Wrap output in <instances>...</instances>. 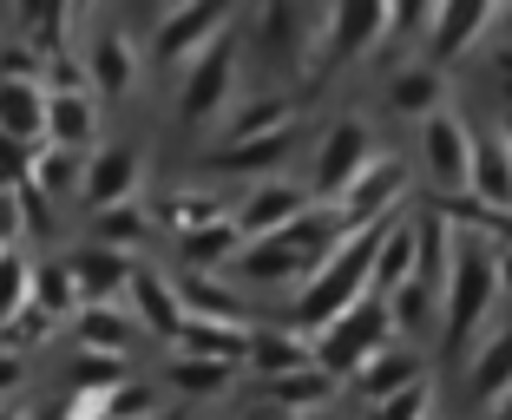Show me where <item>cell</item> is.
<instances>
[{
	"label": "cell",
	"instance_id": "c3c4849f",
	"mask_svg": "<svg viewBox=\"0 0 512 420\" xmlns=\"http://www.w3.org/2000/svg\"><path fill=\"white\" fill-rule=\"evenodd\" d=\"M151 420H178V414H151Z\"/></svg>",
	"mask_w": 512,
	"mask_h": 420
},
{
	"label": "cell",
	"instance_id": "f6af8a7d",
	"mask_svg": "<svg viewBox=\"0 0 512 420\" xmlns=\"http://www.w3.org/2000/svg\"><path fill=\"white\" fill-rule=\"evenodd\" d=\"M27 420H66V414H60V407H33Z\"/></svg>",
	"mask_w": 512,
	"mask_h": 420
},
{
	"label": "cell",
	"instance_id": "5bb4252c",
	"mask_svg": "<svg viewBox=\"0 0 512 420\" xmlns=\"http://www.w3.org/2000/svg\"><path fill=\"white\" fill-rule=\"evenodd\" d=\"M493 27V7L486 0H447V7H434V33H427V66H447L460 60L480 33Z\"/></svg>",
	"mask_w": 512,
	"mask_h": 420
},
{
	"label": "cell",
	"instance_id": "277c9868",
	"mask_svg": "<svg viewBox=\"0 0 512 420\" xmlns=\"http://www.w3.org/2000/svg\"><path fill=\"white\" fill-rule=\"evenodd\" d=\"M224 33H230V14L217 7V0H184V7H171V14L158 20L151 53H158L165 66H184V73H191V66L224 40Z\"/></svg>",
	"mask_w": 512,
	"mask_h": 420
},
{
	"label": "cell",
	"instance_id": "8fae6325",
	"mask_svg": "<svg viewBox=\"0 0 512 420\" xmlns=\"http://www.w3.org/2000/svg\"><path fill=\"white\" fill-rule=\"evenodd\" d=\"M66 270H73V283H79V302L92 309V302H119V296H132L138 256L106 250V243H86V250L66 256Z\"/></svg>",
	"mask_w": 512,
	"mask_h": 420
},
{
	"label": "cell",
	"instance_id": "f35d334b",
	"mask_svg": "<svg viewBox=\"0 0 512 420\" xmlns=\"http://www.w3.org/2000/svg\"><path fill=\"white\" fill-rule=\"evenodd\" d=\"M53 329H60V315H46L40 302H33V309H20L14 322L0 329V342H7V348H20V355H27V348H40V342H46V335H53Z\"/></svg>",
	"mask_w": 512,
	"mask_h": 420
},
{
	"label": "cell",
	"instance_id": "7c38bea8",
	"mask_svg": "<svg viewBox=\"0 0 512 420\" xmlns=\"http://www.w3.org/2000/svg\"><path fill=\"white\" fill-rule=\"evenodd\" d=\"M401 191H407V171H401V158H388V151H381L375 165L362 171V184H355V191H348L335 210L348 217V230H368V224H388V217H394Z\"/></svg>",
	"mask_w": 512,
	"mask_h": 420
},
{
	"label": "cell",
	"instance_id": "6da1fadb",
	"mask_svg": "<svg viewBox=\"0 0 512 420\" xmlns=\"http://www.w3.org/2000/svg\"><path fill=\"white\" fill-rule=\"evenodd\" d=\"M499 289H506V256L493 243H460L453 250V276H447V355H467L480 322L493 315Z\"/></svg>",
	"mask_w": 512,
	"mask_h": 420
},
{
	"label": "cell",
	"instance_id": "e0dca14e",
	"mask_svg": "<svg viewBox=\"0 0 512 420\" xmlns=\"http://www.w3.org/2000/svg\"><path fill=\"white\" fill-rule=\"evenodd\" d=\"M99 92H53L46 105V145H66V151H86L99 138Z\"/></svg>",
	"mask_w": 512,
	"mask_h": 420
},
{
	"label": "cell",
	"instance_id": "3957f363",
	"mask_svg": "<svg viewBox=\"0 0 512 420\" xmlns=\"http://www.w3.org/2000/svg\"><path fill=\"white\" fill-rule=\"evenodd\" d=\"M394 329H401V322H394L388 296H362L342 322H329V329L316 335V368H329V375H362L381 348H394Z\"/></svg>",
	"mask_w": 512,
	"mask_h": 420
},
{
	"label": "cell",
	"instance_id": "7a4b0ae2",
	"mask_svg": "<svg viewBox=\"0 0 512 420\" xmlns=\"http://www.w3.org/2000/svg\"><path fill=\"white\" fill-rule=\"evenodd\" d=\"M388 27H394V7H381V0H342V7H329V14H322V33H316V53H309V86L342 73L355 53L388 46Z\"/></svg>",
	"mask_w": 512,
	"mask_h": 420
},
{
	"label": "cell",
	"instance_id": "52a82bcc",
	"mask_svg": "<svg viewBox=\"0 0 512 420\" xmlns=\"http://www.w3.org/2000/svg\"><path fill=\"white\" fill-rule=\"evenodd\" d=\"M309 210H316V204H309V191H302V184L263 178V184H256V191L237 204V230H243L250 243H263V237H283L289 224H302Z\"/></svg>",
	"mask_w": 512,
	"mask_h": 420
},
{
	"label": "cell",
	"instance_id": "ab89813d",
	"mask_svg": "<svg viewBox=\"0 0 512 420\" xmlns=\"http://www.w3.org/2000/svg\"><path fill=\"white\" fill-rule=\"evenodd\" d=\"M33 151L40 145H20V138L0 132V191H20V184L33 178Z\"/></svg>",
	"mask_w": 512,
	"mask_h": 420
},
{
	"label": "cell",
	"instance_id": "b9f144b4",
	"mask_svg": "<svg viewBox=\"0 0 512 420\" xmlns=\"http://www.w3.org/2000/svg\"><path fill=\"white\" fill-rule=\"evenodd\" d=\"M375 420H427V381H421V388H407V394H394Z\"/></svg>",
	"mask_w": 512,
	"mask_h": 420
},
{
	"label": "cell",
	"instance_id": "4316f807",
	"mask_svg": "<svg viewBox=\"0 0 512 420\" xmlns=\"http://www.w3.org/2000/svg\"><path fill=\"white\" fill-rule=\"evenodd\" d=\"M243 243H250V237L237 230V210H230L224 224H211V230H197V237H184V270H204V276H211L217 263H237Z\"/></svg>",
	"mask_w": 512,
	"mask_h": 420
},
{
	"label": "cell",
	"instance_id": "60d3db41",
	"mask_svg": "<svg viewBox=\"0 0 512 420\" xmlns=\"http://www.w3.org/2000/svg\"><path fill=\"white\" fill-rule=\"evenodd\" d=\"M14 197H20V217H27V230H33V237H53V210H46V204H53V197H46V191H40V184H33V178L20 184Z\"/></svg>",
	"mask_w": 512,
	"mask_h": 420
},
{
	"label": "cell",
	"instance_id": "9c48e42d",
	"mask_svg": "<svg viewBox=\"0 0 512 420\" xmlns=\"http://www.w3.org/2000/svg\"><path fill=\"white\" fill-rule=\"evenodd\" d=\"M138 178H145V151L138 145H106V151H92V165H86V204L92 217L99 210H119V204H138Z\"/></svg>",
	"mask_w": 512,
	"mask_h": 420
},
{
	"label": "cell",
	"instance_id": "ee69618b",
	"mask_svg": "<svg viewBox=\"0 0 512 420\" xmlns=\"http://www.w3.org/2000/svg\"><path fill=\"white\" fill-rule=\"evenodd\" d=\"M20 381H27V361H20V348L0 342V394H14Z\"/></svg>",
	"mask_w": 512,
	"mask_h": 420
},
{
	"label": "cell",
	"instance_id": "4fadbf2b",
	"mask_svg": "<svg viewBox=\"0 0 512 420\" xmlns=\"http://www.w3.org/2000/svg\"><path fill=\"white\" fill-rule=\"evenodd\" d=\"M86 79H92V92L99 99H119V92H132V79H138V46H132V33L125 27H92V40H86Z\"/></svg>",
	"mask_w": 512,
	"mask_h": 420
},
{
	"label": "cell",
	"instance_id": "1f68e13d",
	"mask_svg": "<svg viewBox=\"0 0 512 420\" xmlns=\"http://www.w3.org/2000/svg\"><path fill=\"white\" fill-rule=\"evenodd\" d=\"M289 145H296V125H289V132H270V138H250V145H217L211 165L217 171H276L289 158Z\"/></svg>",
	"mask_w": 512,
	"mask_h": 420
},
{
	"label": "cell",
	"instance_id": "8992f818",
	"mask_svg": "<svg viewBox=\"0 0 512 420\" xmlns=\"http://www.w3.org/2000/svg\"><path fill=\"white\" fill-rule=\"evenodd\" d=\"M375 165V145H368V125L362 119H342L329 138H322V151H316V184L309 191L322 197V204H342L355 184H362V171Z\"/></svg>",
	"mask_w": 512,
	"mask_h": 420
},
{
	"label": "cell",
	"instance_id": "8d00e7d4",
	"mask_svg": "<svg viewBox=\"0 0 512 420\" xmlns=\"http://www.w3.org/2000/svg\"><path fill=\"white\" fill-rule=\"evenodd\" d=\"M33 270H40V263H27L20 250H0V329H7L20 309H33Z\"/></svg>",
	"mask_w": 512,
	"mask_h": 420
},
{
	"label": "cell",
	"instance_id": "e575fe53",
	"mask_svg": "<svg viewBox=\"0 0 512 420\" xmlns=\"http://www.w3.org/2000/svg\"><path fill=\"white\" fill-rule=\"evenodd\" d=\"M388 105L394 112H414V119H434L440 112V66H407V73H394Z\"/></svg>",
	"mask_w": 512,
	"mask_h": 420
},
{
	"label": "cell",
	"instance_id": "f1b7e54d",
	"mask_svg": "<svg viewBox=\"0 0 512 420\" xmlns=\"http://www.w3.org/2000/svg\"><path fill=\"white\" fill-rule=\"evenodd\" d=\"M473 401H486V407H506L512 401V329L493 335L486 355L473 361Z\"/></svg>",
	"mask_w": 512,
	"mask_h": 420
},
{
	"label": "cell",
	"instance_id": "7dc6e473",
	"mask_svg": "<svg viewBox=\"0 0 512 420\" xmlns=\"http://www.w3.org/2000/svg\"><path fill=\"white\" fill-rule=\"evenodd\" d=\"M0 420H27V414H7V407H0Z\"/></svg>",
	"mask_w": 512,
	"mask_h": 420
},
{
	"label": "cell",
	"instance_id": "603a6c76",
	"mask_svg": "<svg viewBox=\"0 0 512 420\" xmlns=\"http://www.w3.org/2000/svg\"><path fill=\"white\" fill-rule=\"evenodd\" d=\"M289 125H296V99H283V92H256V99L243 105L237 119L224 125V145H250V138L289 132Z\"/></svg>",
	"mask_w": 512,
	"mask_h": 420
},
{
	"label": "cell",
	"instance_id": "836d02e7",
	"mask_svg": "<svg viewBox=\"0 0 512 420\" xmlns=\"http://www.w3.org/2000/svg\"><path fill=\"white\" fill-rule=\"evenodd\" d=\"M224 217H230L224 197H211V191H171L165 197V224L178 230V243L197 237V230H211V224H224Z\"/></svg>",
	"mask_w": 512,
	"mask_h": 420
},
{
	"label": "cell",
	"instance_id": "7bdbcfd3",
	"mask_svg": "<svg viewBox=\"0 0 512 420\" xmlns=\"http://www.w3.org/2000/svg\"><path fill=\"white\" fill-rule=\"evenodd\" d=\"M20 230H27V217H20V197L0 191V250H20Z\"/></svg>",
	"mask_w": 512,
	"mask_h": 420
},
{
	"label": "cell",
	"instance_id": "bcb514c9",
	"mask_svg": "<svg viewBox=\"0 0 512 420\" xmlns=\"http://www.w3.org/2000/svg\"><path fill=\"white\" fill-rule=\"evenodd\" d=\"M289 420H335V414H329V407H322V414H289Z\"/></svg>",
	"mask_w": 512,
	"mask_h": 420
},
{
	"label": "cell",
	"instance_id": "7402d4cb",
	"mask_svg": "<svg viewBox=\"0 0 512 420\" xmlns=\"http://www.w3.org/2000/svg\"><path fill=\"white\" fill-rule=\"evenodd\" d=\"M309 361H316V342H309V335H296V329H256V348H250L256 375L283 381V375H296V368H309Z\"/></svg>",
	"mask_w": 512,
	"mask_h": 420
},
{
	"label": "cell",
	"instance_id": "f546056e",
	"mask_svg": "<svg viewBox=\"0 0 512 420\" xmlns=\"http://www.w3.org/2000/svg\"><path fill=\"white\" fill-rule=\"evenodd\" d=\"M178 296H184V309L204 315V322H243V302L230 296L217 276H204V270H184L178 276Z\"/></svg>",
	"mask_w": 512,
	"mask_h": 420
},
{
	"label": "cell",
	"instance_id": "9a60e30c",
	"mask_svg": "<svg viewBox=\"0 0 512 420\" xmlns=\"http://www.w3.org/2000/svg\"><path fill=\"white\" fill-rule=\"evenodd\" d=\"M237 276L243 283H309L316 276V263L296 250V237H263V243H243V256H237Z\"/></svg>",
	"mask_w": 512,
	"mask_h": 420
},
{
	"label": "cell",
	"instance_id": "681fc988",
	"mask_svg": "<svg viewBox=\"0 0 512 420\" xmlns=\"http://www.w3.org/2000/svg\"><path fill=\"white\" fill-rule=\"evenodd\" d=\"M237 420H263V414H237Z\"/></svg>",
	"mask_w": 512,
	"mask_h": 420
},
{
	"label": "cell",
	"instance_id": "74e56055",
	"mask_svg": "<svg viewBox=\"0 0 512 420\" xmlns=\"http://www.w3.org/2000/svg\"><path fill=\"white\" fill-rule=\"evenodd\" d=\"M33 302H40L46 315H79L86 309V302H79V283H73V270H66V263H40V270H33Z\"/></svg>",
	"mask_w": 512,
	"mask_h": 420
},
{
	"label": "cell",
	"instance_id": "484cf974",
	"mask_svg": "<svg viewBox=\"0 0 512 420\" xmlns=\"http://www.w3.org/2000/svg\"><path fill=\"white\" fill-rule=\"evenodd\" d=\"M329 394H335V375L329 368H296V375H283V381H270V401L283 407V414H322L329 407Z\"/></svg>",
	"mask_w": 512,
	"mask_h": 420
},
{
	"label": "cell",
	"instance_id": "d6986e66",
	"mask_svg": "<svg viewBox=\"0 0 512 420\" xmlns=\"http://www.w3.org/2000/svg\"><path fill=\"white\" fill-rule=\"evenodd\" d=\"M73 335H79V348H99V355H125V348H132V335H138V315H132V309H119V302H92V309H79V315H73Z\"/></svg>",
	"mask_w": 512,
	"mask_h": 420
},
{
	"label": "cell",
	"instance_id": "2e32d148",
	"mask_svg": "<svg viewBox=\"0 0 512 420\" xmlns=\"http://www.w3.org/2000/svg\"><path fill=\"white\" fill-rule=\"evenodd\" d=\"M256 348V329L250 322H204V315H191L178 335V355H204V361H230V368H243Z\"/></svg>",
	"mask_w": 512,
	"mask_h": 420
},
{
	"label": "cell",
	"instance_id": "d6a6232c",
	"mask_svg": "<svg viewBox=\"0 0 512 420\" xmlns=\"http://www.w3.org/2000/svg\"><path fill=\"white\" fill-rule=\"evenodd\" d=\"M165 381L178 394H197V401H204V394H224L230 381H237V368H230V361H204V355H171Z\"/></svg>",
	"mask_w": 512,
	"mask_h": 420
},
{
	"label": "cell",
	"instance_id": "ffe728a7",
	"mask_svg": "<svg viewBox=\"0 0 512 420\" xmlns=\"http://www.w3.org/2000/svg\"><path fill=\"white\" fill-rule=\"evenodd\" d=\"M407 388H421V361L407 355V348H381L362 375H355V394L375 401V407H388L394 394H407Z\"/></svg>",
	"mask_w": 512,
	"mask_h": 420
},
{
	"label": "cell",
	"instance_id": "5b68a950",
	"mask_svg": "<svg viewBox=\"0 0 512 420\" xmlns=\"http://www.w3.org/2000/svg\"><path fill=\"white\" fill-rule=\"evenodd\" d=\"M237 53H243V40H237V27H230L224 40H217L211 53L184 73V86H178V119L184 125H204V119H217V112H224L230 86H237Z\"/></svg>",
	"mask_w": 512,
	"mask_h": 420
},
{
	"label": "cell",
	"instance_id": "83f0119b",
	"mask_svg": "<svg viewBox=\"0 0 512 420\" xmlns=\"http://www.w3.org/2000/svg\"><path fill=\"white\" fill-rule=\"evenodd\" d=\"M86 151H66V145H40L33 151V184L46 197H66V191H86Z\"/></svg>",
	"mask_w": 512,
	"mask_h": 420
},
{
	"label": "cell",
	"instance_id": "d590c367",
	"mask_svg": "<svg viewBox=\"0 0 512 420\" xmlns=\"http://www.w3.org/2000/svg\"><path fill=\"white\" fill-rule=\"evenodd\" d=\"M119 381H132V375H125V355L79 348V361H73V401H99V394H112Z\"/></svg>",
	"mask_w": 512,
	"mask_h": 420
},
{
	"label": "cell",
	"instance_id": "ac0fdd59",
	"mask_svg": "<svg viewBox=\"0 0 512 420\" xmlns=\"http://www.w3.org/2000/svg\"><path fill=\"white\" fill-rule=\"evenodd\" d=\"M414 276H421V237H414L407 217H394L388 243H381V256H375V296H401Z\"/></svg>",
	"mask_w": 512,
	"mask_h": 420
},
{
	"label": "cell",
	"instance_id": "ba28073f",
	"mask_svg": "<svg viewBox=\"0 0 512 420\" xmlns=\"http://www.w3.org/2000/svg\"><path fill=\"white\" fill-rule=\"evenodd\" d=\"M125 309L138 315V329H145V335H158V342H171V348H178L184 322H191V309H184L178 283H171L165 270H151V263H138V276H132V296H125Z\"/></svg>",
	"mask_w": 512,
	"mask_h": 420
},
{
	"label": "cell",
	"instance_id": "30bf717a",
	"mask_svg": "<svg viewBox=\"0 0 512 420\" xmlns=\"http://www.w3.org/2000/svg\"><path fill=\"white\" fill-rule=\"evenodd\" d=\"M421 151H427V171H434L440 191H473V132L453 112H434L421 125Z\"/></svg>",
	"mask_w": 512,
	"mask_h": 420
},
{
	"label": "cell",
	"instance_id": "cb8c5ba5",
	"mask_svg": "<svg viewBox=\"0 0 512 420\" xmlns=\"http://www.w3.org/2000/svg\"><path fill=\"white\" fill-rule=\"evenodd\" d=\"M158 414V388L151 381H119L112 394H99V401H73V420H151Z\"/></svg>",
	"mask_w": 512,
	"mask_h": 420
},
{
	"label": "cell",
	"instance_id": "44dd1931",
	"mask_svg": "<svg viewBox=\"0 0 512 420\" xmlns=\"http://www.w3.org/2000/svg\"><path fill=\"white\" fill-rule=\"evenodd\" d=\"M46 86H0V132L20 138V145H46Z\"/></svg>",
	"mask_w": 512,
	"mask_h": 420
},
{
	"label": "cell",
	"instance_id": "d4e9b609",
	"mask_svg": "<svg viewBox=\"0 0 512 420\" xmlns=\"http://www.w3.org/2000/svg\"><path fill=\"white\" fill-rule=\"evenodd\" d=\"M158 237V217H151L145 204H119V210H99L92 217V243H106V250H145V243Z\"/></svg>",
	"mask_w": 512,
	"mask_h": 420
},
{
	"label": "cell",
	"instance_id": "4dcf8cb0",
	"mask_svg": "<svg viewBox=\"0 0 512 420\" xmlns=\"http://www.w3.org/2000/svg\"><path fill=\"white\" fill-rule=\"evenodd\" d=\"M473 191L486 210H512V151L506 145H473Z\"/></svg>",
	"mask_w": 512,
	"mask_h": 420
}]
</instances>
